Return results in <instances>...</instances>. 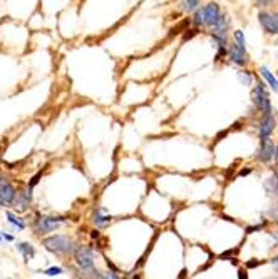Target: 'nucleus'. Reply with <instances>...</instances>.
Wrapping results in <instances>:
<instances>
[{
    "label": "nucleus",
    "instance_id": "1",
    "mask_svg": "<svg viewBox=\"0 0 278 279\" xmlns=\"http://www.w3.org/2000/svg\"><path fill=\"white\" fill-rule=\"evenodd\" d=\"M42 246L47 251H51V253H57V254H67V253H74L75 251V243L65 236L46 238L42 241Z\"/></svg>",
    "mask_w": 278,
    "mask_h": 279
},
{
    "label": "nucleus",
    "instance_id": "2",
    "mask_svg": "<svg viewBox=\"0 0 278 279\" xmlns=\"http://www.w3.org/2000/svg\"><path fill=\"white\" fill-rule=\"evenodd\" d=\"M75 262L83 271H94V251L87 246L75 248Z\"/></svg>",
    "mask_w": 278,
    "mask_h": 279
},
{
    "label": "nucleus",
    "instance_id": "3",
    "mask_svg": "<svg viewBox=\"0 0 278 279\" xmlns=\"http://www.w3.org/2000/svg\"><path fill=\"white\" fill-rule=\"evenodd\" d=\"M253 102H255V106L263 112V116H271V104L268 99V94H266V90H265V85L260 84V82L253 90Z\"/></svg>",
    "mask_w": 278,
    "mask_h": 279
},
{
    "label": "nucleus",
    "instance_id": "4",
    "mask_svg": "<svg viewBox=\"0 0 278 279\" xmlns=\"http://www.w3.org/2000/svg\"><path fill=\"white\" fill-rule=\"evenodd\" d=\"M260 25L263 27L266 34H278V14H268V12H260L258 14Z\"/></svg>",
    "mask_w": 278,
    "mask_h": 279
},
{
    "label": "nucleus",
    "instance_id": "5",
    "mask_svg": "<svg viewBox=\"0 0 278 279\" xmlns=\"http://www.w3.org/2000/svg\"><path fill=\"white\" fill-rule=\"evenodd\" d=\"M65 219L64 217H41L35 222V232L44 234V232H51L54 229H57Z\"/></svg>",
    "mask_w": 278,
    "mask_h": 279
},
{
    "label": "nucleus",
    "instance_id": "6",
    "mask_svg": "<svg viewBox=\"0 0 278 279\" xmlns=\"http://www.w3.org/2000/svg\"><path fill=\"white\" fill-rule=\"evenodd\" d=\"M201 12H203V19H205V25H210L213 27L218 20L221 17V12H220V7H218L216 4H208L205 5L203 9H201Z\"/></svg>",
    "mask_w": 278,
    "mask_h": 279
},
{
    "label": "nucleus",
    "instance_id": "7",
    "mask_svg": "<svg viewBox=\"0 0 278 279\" xmlns=\"http://www.w3.org/2000/svg\"><path fill=\"white\" fill-rule=\"evenodd\" d=\"M275 156H276V147H275L273 142H271L270 139L261 141L260 151H258V159L263 161V162H270Z\"/></svg>",
    "mask_w": 278,
    "mask_h": 279
},
{
    "label": "nucleus",
    "instance_id": "8",
    "mask_svg": "<svg viewBox=\"0 0 278 279\" xmlns=\"http://www.w3.org/2000/svg\"><path fill=\"white\" fill-rule=\"evenodd\" d=\"M15 189L14 185L9 182H0V206H9L12 204L15 199Z\"/></svg>",
    "mask_w": 278,
    "mask_h": 279
},
{
    "label": "nucleus",
    "instance_id": "9",
    "mask_svg": "<svg viewBox=\"0 0 278 279\" xmlns=\"http://www.w3.org/2000/svg\"><path fill=\"white\" fill-rule=\"evenodd\" d=\"M273 129H275V119L271 116H265L263 120H261V124H260V129H258L260 130V141L270 139Z\"/></svg>",
    "mask_w": 278,
    "mask_h": 279
},
{
    "label": "nucleus",
    "instance_id": "10",
    "mask_svg": "<svg viewBox=\"0 0 278 279\" xmlns=\"http://www.w3.org/2000/svg\"><path fill=\"white\" fill-rule=\"evenodd\" d=\"M245 52H247V51L240 49L236 43H235V45H231L230 51H228V54H230V59L235 64H238V65H245V64H247V56H245Z\"/></svg>",
    "mask_w": 278,
    "mask_h": 279
},
{
    "label": "nucleus",
    "instance_id": "11",
    "mask_svg": "<svg viewBox=\"0 0 278 279\" xmlns=\"http://www.w3.org/2000/svg\"><path fill=\"white\" fill-rule=\"evenodd\" d=\"M92 221H94V224H96L97 227H106V226H109V224H111L112 217L109 216L104 209H97L94 212V216H92Z\"/></svg>",
    "mask_w": 278,
    "mask_h": 279
},
{
    "label": "nucleus",
    "instance_id": "12",
    "mask_svg": "<svg viewBox=\"0 0 278 279\" xmlns=\"http://www.w3.org/2000/svg\"><path fill=\"white\" fill-rule=\"evenodd\" d=\"M213 27H215L213 34L220 35V37H225V39H226V32H228V27H230V19H228L226 15H221L220 20H218Z\"/></svg>",
    "mask_w": 278,
    "mask_h": 279
},
{
    "label": "nucleus",
    "instance_id": "13",
    "mask_svg": "<svg viewBox=\"0 0 278 279\" xmlns=\"http://www.w3.org/2000/svg\"><path fill=\"white\" fill-rule=\"evenodd\" d=\"M265 189L270 196H278V174H271V176L266 179Z\"/></svg>",
    "mask_w": 278,
    "mask_h": 279
},
{
    "label": "nucleus",
    "instance_id": "14",
    "mask_svg": "<svg viewBox=\"0 0 278 279\" xmlns=\"http://www.w3.org/2000/svg\"><path fill=\"white\" fill-rule=\"evenodd\" d=\"M260 72H261V75H263V79L266 80V84H270L271 89H273L275 92H278V80H276L275 75L271 74L270 70L266 69V67H261V69H260Z\"/></svg>",
    "mask_w": 278,
    "mask_h": 279
},
{
    "label": "nucleus",
    "instance_id": "15",
    "mask_svg": "<svg viewBox=\"0 0 278 279\" xmlns=\"http://www.w3.org/2000/svg\"><path fill=\"white\" fill-rule=\"evenodd\" d=\"M17 249L22 253V256H24L25 259H32L35 256V251H34V248H32L30 244H27V243H20L19 246H17Z\"/></svg>",
    "mask_w": 278,
    "mask_h": 279
},
{
    "label": "nucleus",
    "instance_id": "16",
    "mask_svg": "<svg viewBox=\"0 0 278 279\" xmlns=\"http://www.w3.org/2000/svg\"><path fill=\"white\" fill-rule=\"evenodd\" d=\"M7 219H9V222H10V224H12V226H15L17 229H24V227H25V222H24V221H20L19 217L14 214V212H10V211L7 212Z\"/></svg>",
    "mask_w": 278,
    "mask_h": 279
},
{
    "label": "nucleus",
    "instance_id": "17",
    "mask_svg": "<svg viewBox=\"0 0 278 279\" xmlns=\"http://www.w3.org/2000/svg\"><path fill=\"white\" fill-rule=\"evenodd\" d=\"M200 4H201V0H183L181 2L183 9L186 10V12H194Z\"/></svg>",
    "mask_w": 278,
    "mask_h": 279
},
{
    "label": "nucleus",
    "instance_id": "18",
    "mask_svg": "<svg viewBox=\"0 0 278 279\" xmlns=\"http://www.w3.org/2000/svg\"><path fill=\"white\" fill-rule=\"evenodd\" d=\"M235 43H236V45H238L240 49L247 51V40H245V35H243L242 30H236V32H235Z\"/></svg>",
    "mask_w": 278,
    "mask_h": 279
},
{
    "label": "nucleus",
    "instance_id": "19",
    "mask_svg": "<svg viewBox=\"0 0 278 279\" xmlns=\"http://www.w3.org/2000/svg\"><path fill=\"white\" fill-rule=\"evenodd\" d=\"M193 22H194V25H196V27L205 25V19H203V12H201V9L196 10V14H194V19H193Z\"/></svg>",
    "mask_w": 278,
    "mask_h": 279
},
{
    "label": "nucleus",
    "instance_id": "20",
    "mask_svg": "<svg viewBox=\"0 0 278 279\" xmlns=\"http://www.w3.org/2000/svg\"><path fill=\"white\" fill-rule=\"evenodd\" d=\"M46 274L47 276H59V274H62V267H51V269L46 271Z\"/></svg>",
    "mask_w": 278,
    "mask_h": 279
},
{
    "label": "nucleus",
    "instance_id": "21",
    "mask_svg": "<svg viewBox=\"0 0 278 279\" xmlns=\"http://www.w3.org/2000/svg\"><path fill=\"white\" fill-rule=\"evenodd\" d=\"M240 79H242V80H245V84H247V85H250V84H252V77H250V75H248L247 72L240 74Z\"/></svg>",
    "mask_w": 278,
    "mask_h": 279
},
{
    "label": "nucleus",
    "instance_id": "22",
    "mask_svg": "<svg viewBox=\"0 0 278 279\" xmlns=\"http://www.w3.org/2000/svg\"><path fill=\"white\" fill-rule=\"evenodd\" d=\"M255 2H257L260 7H266V5H270L273 0H255Z\"/></svg>",
    "mask_w": 278,
    "mask_h": 279
},
{
    "label": "nucleus",
    "instance_id": "23",
    "mask_svg": "<svg viewBox=\"0 0 278 279\" xmlns=\"http://www.w3.org/2000/svg\"><path fill=\"white\" fill-rule=\"evenodd\" d=\"M260 264V261H248V267H255V266H258Z\"/></svg>",
    "mask_w": 278,
    "mask_h": 279
},
{
    "label": "nucleus",
    "instance_id": "24",
    "mask_svg": "<svg viewBox=\"0 0 278 279\" xmlns=\"http://www.w3.org/2000/svg\"><path fill=\"white\" fill-rule=\"evenodd\" d=\"M2 238H5V239H7V241H14V238L10 236V234H4V232H2Z\"/></svg>",
    "mask_w": 278,
    "mask_h": 279
},
{
    "label": "nucleus",
    "instance_id": "25",
    "mask_svg": "<svg viewBox=\"0 0 278 279\" xmlns=\"http://www.w3.org/2000/svg\"><path fill=\"white\" fill-rule=\"evenodd\" d=\"M271 264H273V266L276 267V269H278V256H276L275 259H271Z\"/></svg>",
    "mask_w": 278,
    "mask_h": 279
},
{
    "label": "nucleus",
    "instance_id": "26",
    "mask_svg": "<svg viewBox=\"0 0 278 279\" xmlns=\"http://www.w3.org/2000/svg\"><path fill=\"white\" fill-rule=\"evenodd\" d=\"M240 277H248V274H247V272H245V271H240V274H238Z\"/></svg>",
    "mask_w": 278,
    "mask_h": 279
},
{
    "label": "nucleus",
    "instance_id": "27",
    "mask_svg": "<svg viewBox=\"0 0 278 279\" xmlns=\"http://www.w3.org/2000/svg\"><path fill=\"white\" fill-rule=\"evenodd\" d=\"M276 224H278V214H276Z\"/></svg>",
    "mask_w": 278,
    "mask_h": 279
},
{
    "label": "nucleus",
    "instance_id": "28",
    "mask_svg": "<svg viewBox=\"0 0 278 279\" xmlns=\"http://www.w3.org/2000/svg\"><path fill=\"white\" fill-rule=\"evenodd\" d=\"M0 241H2V234H0Z\"/></svg>",
    "mask_w": 278,
    "mask_h": 279
}]
</instances>
